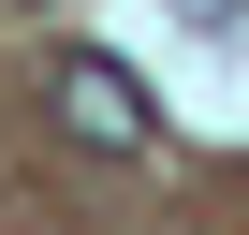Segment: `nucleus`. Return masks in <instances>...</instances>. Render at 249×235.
Segmentation results:
<instances>
[{"mask_svg":"<svg viewBox=\"0 0 249 235\" xmlns=\"http://www.w3.org/2000/svg\"><path fill=\"white\" fill-rule=\"evenodd\" d=\"M44 103H59V133H73V147H103V162H132V147H147V88L117 74L103 44H73V59L44 74Z\"/></svg>","mask_w":249,"mask_h":235,"instance_id":"f257e3e1","label":"nucleus"}]
</instances>
